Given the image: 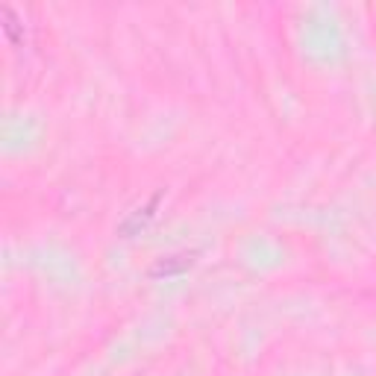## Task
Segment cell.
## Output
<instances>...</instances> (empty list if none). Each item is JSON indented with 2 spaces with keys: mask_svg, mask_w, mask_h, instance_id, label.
<instances>
[{
  "mask_svg": "<svg viewBox=\"0 0 376 376\" xmlns=\"http://www.w3.org/2000/svg\"><path fill=\"white\" fill-rule=\"evenodd\" d=\"M156 203H159V197H153V200H150L147 206L135 209V212L127 217V221L121 224V232H124V235H135L138 229H144V224H147L150 217H153V209H156Z\"/></svg>",
  "mask_w": 376,
  "mask_h": 376,
  "instance_id": "1",
  "label": "cell"
},
{
  "mask_svg": "<svg viewBox=\"0 0 376 376\" xmlns=\"http://www.w3.org/2000/svg\"><path fill=\"white\" fill-rule=\"evenodd\" d=\"M188 268H191V256H168V259H162L150 273L153 276H171V273H183Z\"/></svg>",
  "mask_w": 376,
  "mask_h": 376,
  "instance_id": "2",
  "label": "cell"
}]
</instances>
